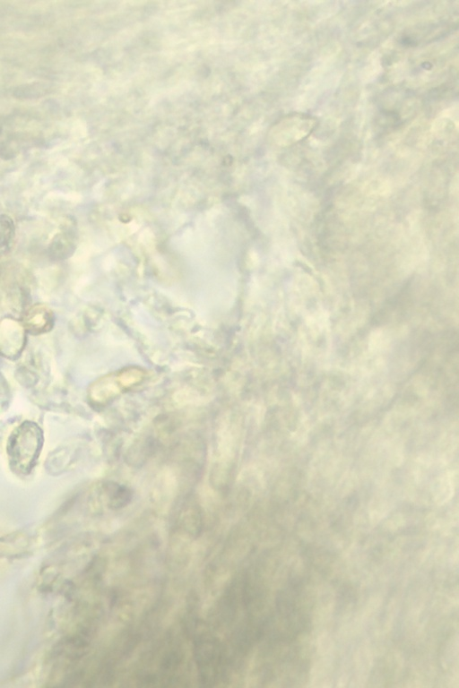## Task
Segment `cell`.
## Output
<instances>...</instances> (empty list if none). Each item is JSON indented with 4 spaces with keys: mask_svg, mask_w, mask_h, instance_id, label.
<instances>
[{
    "mask_svg": "<svg viewBox=\"0 0 459 688\" xmlns=\"http://www.w3.org/2000/svg\"><path fill=\"white\" fill-rule=\"evenodd\" d=\"M43 445V433L34 422L25 421L10 434L6 452L11 469L29 474L36 464Z\"/></svg>",
    "mask_w": 459,
    "mask_h": 688,
    "instance_id": "cell-1",
    "label": "cell"
},
{
    "mask_svg": "<svg viewBox=\"0 0 459 688\" xmlns=\"http://www.w3.org/2000/svg\"><path fill=\"white\" fill-rule=\"evenodd\" d=\"M13 234V225L12 220L4 216H0V246L9 244Z\"/></svg>",
    "mask_w": 459,
    "mask_h": 688,
    "instance_id": "cell-2",
    "label": "cell"
}]
</instances>
